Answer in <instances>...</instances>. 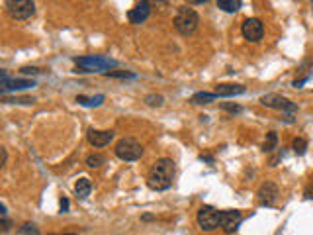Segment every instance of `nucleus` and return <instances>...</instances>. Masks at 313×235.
Listing matches in <instances>:
<instances>
[{
  "mask_svg": "<svg viewBox=\"0 0 313 235\" xmlns=\"http://www.w3.org/2000/svg\"><path fill=\"white\" fill-rule=\"evenodd\" d=\"M245 90H247L245 84H235V82H225V84H217L215 86V94L217 96H239Z\"/></svg>",
  "mask_w": 313,
  "mask_h": 235,
  "instance_id": "obj_14",
  "label": "nucleus"
},
{
  "mask_svg": "<svg viewBox=\"0 0 313 235\" xmlns=\"http://www.w3.org/2000/svg\"><path fill=\"white\" fill-rule=\"evenodd\" d=\"M114 153H116L118 159H122V161H137V159L143 157V147H141V143H137L135 139L124 137V139H120V141L116 143Z\"/></svg>",
  "mask_w": 313,
  "mask_h": 235,
  "instance_id": "obj_4",
  "label": "nucleus"
},
{
  "mask_svg": "<svg viewBox=\"0 0 313 235\" xmlns=\"http://www.w3.org/2000/svg\"><path fill=\"white\" fill-rule=\"evenodd\" d=\"M174 177H176V163L168 157L156 159L147 175V186L156 192L168 190L174 183Z\"/></svg>",
  "mask_w": 313,
  "mask_h": 235,
  "instance_id": "obj_1",
  "label": "nucleus"
},
{
  "mask_svg": "<svg viewBox=\"0 0 313 235\" xmlns=\"http://www.w3.org/2000/svg\"><path fill=\"white\" fill-rule=\"evenodd\" d=\"M241 33H243V37H245L247 41L257 43V41H261L262 35H264V26H262V22L259 18H249V20L243 22Z\"/></svg>",
  "mask_w": 313,
  "mask_h": 235,
  "instance_id": "obj_8",
  "label": "nucleus"
},
{
  "mask_svg": "<svg viewBox=\"0 0 313 235\" xmlns=\"http://www.w3.org/2000/svg\"><path fill=\"white\" fill-rule=\"evenodd\" d=\"M217 8L223 10V12L233 14L241 8V0H217Z\"/></svg>",
  "mask_w": 313,
  "mask_h": 235,
  "instance_id": "obj_18",
  "label": "nucleus"
},
{
  "mask_svg": "<svg viewBox=\"0 0 313 235\" xmlns=\"http://www.w3.org/2000/svg\"><path fill=\"white\" fill-rule=\"evenodd\" d=\"M257 196H259L261 206H274L276 200H278V186L272 183V181H266V183L261 184Z\"/></svg>",
  "mask_w": 313,
  "mask_h": 235,
  "instance_id": "obj_11",
  "label": "nucleus"
},
{
  "mask_svg": "<svg viewBox=\"0 0 313 235\" xmlns=\"http://www.w3.org/2000/svg\"><path fill=\"white\" fill-rule=\"evenodd\" d=\"M0 153H2V163H0V167L4 169L6 163H8V151H6V147H0Z\"/></svg>",
  "mask_w": 313,
  "mask_h": 235,
  "instance_id": "obj_29",
  "label": "nucleus"
},
{
  "mask_svg": "<svg viewBox=\"0 0 313 235\" xmlns=\"http://www.w3.org/2000/svg\"><path fill=\"white\" fill-rule=\"evenodd\" d=\"M86 139L94 147H106L114 139V131H102V130H88Z\"/></svg>",
  "mask_w": 313,
  "mask_h": 235,
  "instance_id": "obj_13",
  "label": "nucleus"
},
{
  "mask_svg": "<svg viewBox=\"0 0 313 235\" xmlns=\"http://www.w3.org/2000/svg\"><path fill=\"white\" fill-rule=\"evenodd\" d=\"M174 27L180 35H194L200 27V16L194 8H188V6H182L178 8L176 16H174Z\"/></svg>",
  "mask_w": 313,
  "mask_h": 235,
  "instance_id": "obj_3",
  "label": "nucleus"
},
{
  "mask_svg": "<svg viewBox=\"0 0 313 235\" xmlns=\"http://www.w3.org/2000/svg\"><path fill=\"white\" fill-rule=\"evenodd\" d=\"M149 14H151V2L143 0V2H137L135 8H131L128 12V20L133 26H139V24H143L149 18Z\"/></svg>",
  "mask_w": 313,
  "mask_h": 235,
  "instance_id": "obj_12",
  "label": "nucleus"
},
{
  "mask_svg": "<svg viewBox=\"0 0 313 235\" xmlns=\"http://www.w3.org/2000/svg\"><path fill=\"white\" fill-rule=\"evenodd\" d=\"M215 98H217L215 92H196L190 102H192V104H209V102H213Z\"/></svg>",
  "mask_w": 313,
  "mask_h": 235,
  "instance_id": "obj_17",
  "label": "nucleus"
},
{
  "mask_svg": "<svg viewBox=\"0 0 313 235\" xmlns=\"http://www.w3.org/2000/svg\"><path fill=\"white\" fill-rule=\"evenodd\" d=\"M0 228H2V234H8L10 228H12V222H10L8 218H2V220H0Z\"/></svg>",
  "mask_w": 313,
  "mask_h": 235,
  "instance_id": "obj_27",
  "label": "nucleus"
},
{
  "mask_svg": "<svg viewBox=\"0 0 313 235\" xmlns=\"http://www.w3.org/2000/svg\"><path fill=\"white\" fill-rule=\"evenodd\" d=\"M2 102L4 104H33L35 100L29 98V96H24V98H4Z\"/></svg>",
  "mask_w": 313,
  "mask_h": 235,
  "instance_id": "obj_24",
  "label": "nucleus"
},
{
  "mask_svg": "<svg viewBox=\"0 0 313 235\" xmlns=\"http://www.w3.org/2000/svg\"><path fill=\"white\" fill-rule=\"evenodd\" d=\"M6 10L14 20H29L35 14V2L33 0H6Z\"/></svg>",
  "mask_w": 313,
  "mask_h": 235,
  "instance_id": "obj_5",
  "label": "nucleus"
},
{
  "mask_svg": "<svg viewBox=\"0 0 313 235\" xmlns=\"http://www.w3.org/2000/svg\"><path fill=\"white\" fill-rule=\"evenodd\" d=\"M75 192H77L78 200H86V198L90 196V192H92V183H90V179H86V177L78 179L77 184H75Z\"/></svg>",
  "mask_w": 313,
  "mask_h": 235,
  "instance_id": "obj_15",
  "label": "nucleus"
},
{
  "mask_svg": "<svg viewBox=\"0 0 313 235\" xmlns=\"http://www.w3.org/2000/svg\"><path fill=\"white\" fill-rule=\"evenodd\" d=\"M106 77H112V78H131L135 77L133 73H128V71H108Z\"/></svg>",
  "mask_w": 313,
  "mask_h": 235,
  "instance_id": "obj_25",
  "label": "nucleus"
},
{
  "mask_svg": "<svg viewBox=\"0 0 313 235\" xmlns=\"http://www.w3.org/2000/svg\"><path fill=\"white\" fill-rule=\"evenodd\" d=\"M241 220H243V214L239 210H223L219 214V228L225 234H235L239 230Z\"/></svg>",
  "mask_w": 313,
  "mask_h": 235,
  "instance_id": "obj_10",
  "label": "nucleus"
},
{
  "mask_svg": "<svg viewBox=\"0 0 313 235\" xmlns=\"http://www.w3.org/2000/svg\"><path fill=\"white\" fill-rule=\"evenodd\" d=\"M306 198H313V184L306 188Z\"/></svg>",
  "mask_w": 313,
  "mask_h": 235,
  "instance_id": "obj_31",
  "label": "nucleus"
},
{
  "mask_svg": "<svg viewBox=\"0 0 313 235\" xmlns=\"http://www.w3.org/2000/svg\"><path fill=\"white\" fill-rule=\"evenodd\" d=\"M75 65H77L75 73H104L106 75L118 63L110 57H102V55H84V57L75 59Z\"/></svg>",
  "mask_w": 313,
  "mask_h": 235,
  "instance_id": "obj_2",
  "label": "nucleus"
},
{
  "mask_svg": "<svg viewBox=\"0 0 313 235\" xmlns=\"http://www.w3.org/2000/svg\"><path fill=\"white\" fill-rule=\"evenodd\" d=\"M53 235H57V234H53ZM63 235H77V234H63Z\"/></svg>",
  "mask_w": 313,
  "mask_h": 235,
  "instance_id": "obj_32",
  "label": "nucleus"
},
{
  "mask_svg": "<svg viewBox=\"0 0 313 235\" xmlns=\"http://www.w3.org/2000/svg\"><path fill=\"white\" fill-rule=\"evenodd\" d=\"M145 102L149 106H153V108H160V106L164 104V98H162L160 94H147V96H145Z\"/></svg>",
  "mask_w": 313,
  "mask_h": 235,
  "instance_id": "obj_23",
  "label": "nucleus"
},
{
  "mask_svg": "<svg viewBox=\"0 0 313 235\" xmlns=\"http://www.w3.org/2000/svg\"><path fill=\"white\" fill-rule=\"evenodd\" d=\"M219 106H221V110H225V112H231V114H239V112L243 110V108H241L239 104H229V102H221Z\"/></svg>",
  "mask_w": 313,
  "mask_h": 235,
  "instance_id": "obj_26",
  "label": "nucleus"
},
{
  "mask_svg": "<svg viewBox=\"0 0 313 235\" xmlns=\"http://www.w3.org/2000/svg\"><path fill=\"white\" fill-rule=\"evenodd\" d=\"M41 73V69H37V67H24L22 69V75H39Z\"/></svg>",
  "mask_w": 313,
  "mask_h": 235,
  "instance_id": "obj_28",
  "label": "nucleus"
},
{
  "mask_svg": "<svg viewBox=\"0 0 313 235\" xmlns=\"http://www.w3.org/2000/svg\"><path fill=\"white\" fill-rule=\"evenodd\" d=\"M292 149H294L296 155H304L306 149H308V141H306L304 137H296L294 143H292Z\"/></svg>",
  "mask_w": 313,
  "mask_h": 235,
  "instance_id": "obj_21",
  "label": "nucleus"
},
{
  "mask_svg": "<svg viewBox=\"0 0 313 235\" xmlns=\"http://www.w3.org/2000/svg\"><path fill=\"white\" fill-rule=\"evenodd\" d=\"M61 212H63V214H65V212H69V200H67L65 196L61 198Z\"/></svg>",
  "mask_w": 313,
  "mask_h": 235,
  "instance_id": "obj_30",
  "label": "nucleus"
},
{
  "mask_svg": "<svg viewBox=\"0 0 313 235\" xmlns=\"http://www.w3.org/2000/svg\"><path fill=\"white\" fill-rule=\"evenodd\" d=\"M20 235H39V228L33 224V222H26L20 226Z\"/></svg>",
  "mask_w": 313,
  "mask_h": 235,
  "instance_id": "obj_22",
  "label": "nucleus"
},
{
  "mask_svg": "<svg viewBox=\"0 0 313 235\" xmlns=\"http://www.w3.org/2000/svg\"><path fill=\"white\" fill-rule=\"evenodd\" d=\"M219 214L213 206H202L198 210V226L204 232H213L219 226Z\"/></svg>",
  "mask_w": 313,
  "mask_h": 235,
  "instance_id": "obj_6",
  "label": "nucleus"
},
{
  "mask_svg": "<svg viewBox=\"0 0 313 235\" xmlns=\"http://www.w3.org/2000/svg\"><path fill=\"white\" fill-rule=\"evenodd\" d=\"M106 163V157L102 153H92V155L86 157V167H90V169H98V167H102Z\"/></svg>",
  "mask_w": 313,
  "mask_h": 235,
  "instance_id": "obj_20",
  "label": "nucleus"
},
{
  "mask_svg": "<svg viewBox=\"0 0 313 235\" xmlns=\"http://www.w3.org/2000/svg\"><path fill=\"white\" fill-rule=\"evenodd\" d=\"M261 104L266 106V108H272V110H282V112H286V114H292V112L298 110V106L294 104V102H290L288 98L280 96V94H274V92L261 96Z\"/></svg>",
  "mask_w": 313,
  "mask_h": 235,
  "instance_id": "obj_9",
  "label": "nucleus"
},
{
  "mask_svg": "<svg viewBox=\"0 0 313 235\" xmlns=\"http://www.w3.org/2000/svg\"><path fill=\"white\" fill-rule=\"evenodd\" d=\"M0 78H2V82H0V94L2 96H6V92H10V90H24L29 86H35V82L27 80V78H10L4 69L0 71Z\"/></svg>",
  "mask_w": 313,
  "mask_h": 235,
  "instance_id": "obj_7",
  "label": "nucleus"
},
{
  "mask_svg": "<svg viewBox=\"0 0 313 235\" xmlns=\"http://www.w3.org/2000/svg\"><path fill=\"white\" fill-rule=\"evenodd\" d=\"M77 102L80 106H88V108H92V106H100L104 102V96L102 94H98V96H94V98H88V96H77Z\"/></svg>",
  "mask_w": 313,
  "mask_h": 235,
  "instance_id": "obj_19",
  "label": "nucleus"
},
{
  "mask_svg": "<svg viewBox=\"0 0 313 235\" xmlns=\"http://www.w3.org/2000/svg\"><path fill=\"white\" fill-rule=\"evenodd\" d=\"M276 145H278V133H276V131H268V133H266V139H264V143H262V151H264V153H272V151L276 149Z\"/></svg>",
  "mask_w": 313,
  "mask_h": 235,
  "instance_id": "obj_16",
  "label": "nucleus"
}]
</instances>
